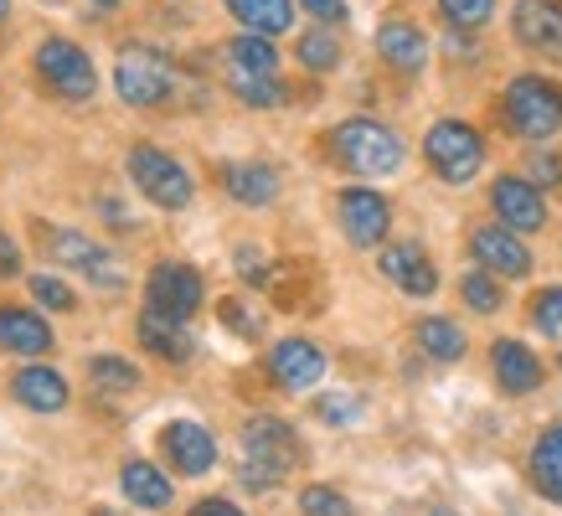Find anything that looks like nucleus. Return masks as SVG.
Returning a JSON list of instances; mask_svg holds the SVG:
<instances>
[{
    "label": "nucleus",
    "instance_id": "f257e3e1",
    "mask_svg": "<svg viewBox=\"0 0 562 516\" xmlns=\"http://www.w3.org/2000/svg\"><path fill=\"white\" fill-rule=\"evenodd\" d=\"M243 485L248 491H273V485L300 464V439L284 418H248L243 424Z\"/></svg>",
    "mask_w": 562,
    "mask_h": 516
},
{
    "label": "nucleus",
    "instance_id": "f03ea898",
    "mask_svg": "<svg viewBox=\"0 0 562 516\" xmlns=\"http://www.w3.org/2000/svg\"><path fill=\"white\" fill-rule=\"evenodd\" d=\"M330 150H336V160H341L346 171H357V176H392L403 166V139H397V130H387V124H376V120L336 124Z\"/></svg>",
    "mask_w": 562,
    "mask_h": 516
},
{
    "label": "nucleus",
    "instance_id": "7ed1b4c3",
    "mask_svg": "<svg viewBox=\"0 0 562 516\" xmlns=\"http://www.w3.org/2000/svg\"><path fill=\"white\" fill-rule=\"evenodd\" d=\"M501 114H506V130L521 139H547L562 130V88L552 78H516L501 99Z\"/></svg>",
    "mask_w": 562,
    "mask_h": 516
},
{
    "label": "nucleus",
    "instance_id": "20e7f679",
    "mask_svg": "<svg viewBox=\"0 0 562 516\" xmlns=\"http://www.w3.org/2000/svg\"><path fill=\"white\" fill-rule=\"evenodd\" d=\"M114 88H120L124 103H135V109H155V103H166L176 93V68L166 52L155 47H124L120 63H114Z\"/></svg>",
    "mask_w": 562,
    "mask_h": 516
},
{
    "label": "nucleus",
    "instance_id": "39448f33",
    "mask_svg": "<svg viewBox=\"0 0 562 516\" xmlns=\"http://www.w3.org/2000/svg\"><path fill=\"white\" fill-rule=\"evenodd\" d=\"M424 155H428V166H434L449 187H464V181L485 166V139H480L475 124L439 120L434 130H428V139H424Z\"/></svg>",
    "mask_w": 562,
    "mask_h": 516
},
{
    "label": "nucleus",
    "instance_id": "423d86ee",
    "mask_svg": "<svg viewBox=\"0 0 562 516\" xmlns=\"http://www.w3.org/2000/svg\"><path fill=\"white\" fill-rule=\"evenodd\" d=\"M130 176H135L139 197H150V202L166 206V212H181V206L191 202V171L176 155L155 150V145H135V150H130Z\"/></svg>",
    "mask_w": 562,
    "mask_h": 516
},
{
    "label": "nucleus",
    "instance_id": "0eeeda50",
    "mask_svg": "<svg viewBox=\"0 0 562 516\" xmlns=\"http://www.w3.org/2000/svg\"><path fill=\"white\" fill-rule=\"evenodd\" d=\"M36 72H42L47 88H57L63 99H93V88H99V72H93V63H88V52L72 47V42H63V36L42 42V52H36Z\"/></svg>",
    "mask_w": 562,
    "mask_h": 516
},
{
    "label": "nucleus",
    "instance_id": "6e6552de",
    "mask_svg": "<svg viewBox=\"0 0 562 516\" xmlns=\"http://www.w3.org/2000/svg\"><path fill=\"white\" fill-rule=\"evenodd\" d=\"M336 206H341L346 238L357 243V248H376V243L387 238L392 206H387V197H382V191H372V187H346Z\"/></svg>",
    "mask_w": 562,
    "mask_h": 516
},
{
    "label": "nucleus",
    "instance_id": "1a4fd4ad",
    "mask_svg": "<svg viewBox=\"0 0 562 516\" xmlns=\"http://www.w3.org/2000/svg\"><path fill=\"white\" fill-rule=\"evenodd\" d=\"M491 206L495 217L516 233H537L547 223V202H542V187L531 176H501L491 187Z\"/></svg>",
    "mask_w": 562,
    "mask_h": 516
},
{
    "label": "nucleus",
    "instance_id": "9d476101",
    "mask_svg": "<svg viewBox=\"0 0 562 516\" xmlns=\"http://www.w3.org/2000/svg\"><path fill=\"white\" fill-rule=\"evenodd\" d=\"M202 274L187 263H155L150 274V310H166L176 321H191L202 310Z\"/></svg>",
    "mask_w": 562,
    "mask_h": 516
},
{
    "label": "nucleus",
    "instance_id": "9b49d317",
    "mask_svg": "<svg viewBox=\"0 0 562 516\" xmlns=\"http://www.w3.org/2000/svg\"><path fill=\"white\" fill-rule=\"evenodd\" d=\"M512 32L521 47L542 52V57H562V0H516Z\"/></svg>",
    "mask_w": 562,
    "mask_h": 516
},
{
    "label": "nucleus",
    "instance_id": "f8f14e48",
    "mask_svg": "<svg viewBox=\"0 0 562 516\" xmlns=\"http://www.w3.org/2000/svg\"><path fill=\"white\" fill-rule=\"evenodd\" d=\"M470 248H475L480 258V269H491V274L501 279H527L531 274V254H527V243L516 238V227H475L470 233Z\"/></svg>",
    "mask_w": 562,
    "mask_h": 516
},
{
    "label": "nucleus",
    "instance_id": "ddd939ff",
    "mask_svg": "<svg viewBox=\"0 0 562 516\" xmlns=\"http://www.w3.org/2000/svg\"><path fill=\"white\" fill-rule=\"evenodd\" d=\"M269 372L279 388H290V393H305L315 382L325 378V351L305 336H290V341H279L269 351Z\"/></svg>",
    "mask_w": 562,
    "mask_h": 516
},
{
    "label": "nucleus",
    "instance_id": "4468645a",
    "mask_svg": "<svg viewBox=\"0 0 562 516\" xmlns=\"http://www.w3.org/2000/svg\"><path fill=\"white\" fill-rule=\"evenodd\" d=\"M47 254L57 258V263H68V269H83V274H99V284H120V269H114V258H109V248L93 238H83V233H72V227H52L47 238Z\"/></svg>",
    "mask_w": 562,
    "mask_h": 516
},
{
    "label": "nucleus",
    "instance_id": "2eb2a0df",
    "mask_svg": "<svg viewBox=\"0 0 562 516\" xmlns=\"http://www.w3.org/2000/svg\"><path fill=\"white\" fill-rule=\"evenodd\" d=\"M376 52H382V63H387L392 72H403V78H418L428 63V36L413 26V21L392 16L376 26Z\"/></svg>",
    "mask_w": 562,
    "mask_h": 516
},
{
    "label": "nucleus",
    "instance_id": "dca6fc26",
    "mask_svg": "<svg viewBox=\"0 0 562 516\" xmlns=\"http://www.w3.org/2000/svg\"><path fill=\"white\" fill-rule=\"evenodd\" d=\"M376 263H382V274H387L403 294H434L439 290V269L428 263V254L418 248V243H387V248L376 254Z\"/></svg>",
    "mask_w": 562,
    "mask_h": 516
},
{
    "label": "nucleus",
    "instance_id": "f3484780",
    "mask_svg": "<svg viewBox=\"0 0 562 516\" xmlns=\"http://www.w3.org/2000/svg\"><path fill=\"white\" fill-rule=\"evenodd\" d=\"M160 449L171 455V464L181 475H206L217 464V439L202 424H166L160 429Z\"/></svg>",
    "mask_w": 562,
    "mask_h": 516
},
{
    "label": "nucleus",
    "instance_id": "a211bd4d",
    "mask_svg": "<svg viewBox=\"0 0 562 516\" xmlns=\"http://www.w3.org/2000/svg\"><path fill=\"white\" fill-rule=\"evenodd\" d=\"M0 346L16 351V357H47L52 351V326L32 310L0 305Z\"/></svg>",
    "mask_w": 562,
    "mask_h": 516
},
{
    "label": "nucleus",
    "instance_id": "6ab92c4d",
    "mask_svg": "<svg viewBox=\"0 0 562 516\" xmlns=\"http://www.w3.org/2000/svg\"><path fill=\"white\" fill-rule=\"evenodd\" d=\"M491 361H495V382H501L506 393H531V388H542V361L531 357V346L495 341Z\"/></svg>",
    "mask_w": 562,
    "mask_h": 516
},
{
    "label": "nucleus",
    "instance_id": "aec40b11",
    "mask_svg": "<svg viewBox=\"0 0 562 516\" xmlns=\"http://www.w3.org/2000/svg\"><path fill=\"white\" fill-rule=\"evenodd\" d=\"M222 187L243 206H269L273 197H279V171L263 166V160H243V166H227V171H222Z\"/></svg>",
    "mask_w": 562,
    "mask_h": 516
},
{
    "label": "nucleus",
    "instance_id": "412c9836",
    "mask_svg": "<svg viewBox=\"0 0 562 516\" xmlns=\"http://www.w3.org/2000/svg\"><path fill=\"white\" fill-rule=\"evenodd\" d=\"M139 341H145V351H155V357H166V361H187L191 357L187 321H176V315H166V310L145 305V315H139Z\"/></svg>",
    "mask_w": 562,
    "mask_h": 516
},
{
    "label": "nucleus",
    "instance_id": "4be33fe9",
    "mask_svg": "<svg viewBox=\"0 0 562 516\" xmlns=\"http://www.w3.org/2000/svg\"><path fill=\"white\" fill-rule=\"evenodd\" d=\"M16 403H26L32 413L68 408V382L52 367H26V372H16Z\"/></svg>",
    "mask_w": 562,
    "mask_h": 516
},
{
    "label": "nucleus",
    "instance_id": "5701e85b",
    "mask_svg": "<svg viewBox=\"0 0 562 516\" xmlns=\"http://www.w3.org/2000/svg\"><path fill=\"white\" fill-rule=\"evenodd\" d=\"M531 481H537V491L547 501L562 506V424L542 429V439L531 445Z\"/></svg>",
    "mask_w": 562,
    "mask_h": 516
},
{
    "label": "nucleus",
    "instance_id": "b1692460",
    "mask_svg": "<svg viewBox=\"0 0 562 516\" xmlns=\"http://www.w3.org/2000/svg\"><path fill=\"white\" fill-rule=\"evenodd\" d=\"M120 485H124V496L135 501V506H145V512H160V506H171V491L176 485L155 470V464H145V460H130L124 464V475H120Z\"/></svg>",
    "mask_w": 562,
    "mask_h": 516
},
{
    "label": "nucleus",
    "instance_id": "393cba45",
    "mask_svg": "<svg viewBox=\"0 0 562 516\" xmlns=\"http://www.w3.org/2000/svg\"><path fill=\"white\" fill-rule=\"evenodd\" d=\"M227 11L258 36H279L294 26V5L290 0H227Z\"/></svg>",
    "mask_w": 562,
    "mask_h": 516
},
{
    "label": "nucleus",
    "instance_id": "a878e982",
    "mask_svg": "<svg viewBox=\"0 0 562 516\" xmlns=\"http://www.w3.org/2000/svg\"><path fill=\"white\" fill-rule=\"evenodd\" d=\"M227 88H233L248 109H273V103H284V83H279V72H254V68L227 63Z\"/></svg>",
    "mask_w": 562,
    "mask_h": 516
},
{
    "label": "nucleus",
    "instance_id": "bb28decb",
    "mask_svg": "<svg viewBox=\"0 0 562 516\" xmlns=\"http://www.w3.org/2000/svg\"><path fill=\"white\" fill-rule=\"evenodd\" d=\"M418 346L428 351V361H460L470 341H464V330L454 326V321L428 315V321H418Z\"/></svg>",
    "mask_w": 562,
    "mask_h": 516
},
{
    "label": "nucleus",
    "instance_id": "cd10ccee",
    "mask_svg": "<svg viewBox=\"0 0 562 516\" xmlns=\"http://www.w3.org/2000/svg\"><path fill=\"white\" fill-rule=\"evenodd\" d=\"M227 63L238 68H254V72H279V52H273V36H258V32H243L227 42Z\"/></svg>",
    "mask_w": 562,
    "mask_h": 516
},
{
    "label": "nucleus",
    "instance_id": "c85d7f7f",
    "mask_svg": "<svg viewBox=\"0 0 562 516\" xmlns=\"http://www.w3.org/2000/svg\"><path fill=\"white\" fill-rule=\"evenodd\" d=\"M294 57H300V68L305 72H336V63H341V42H336V32H305L300 42H294Z\"/></svg>",
    "mask_w": 562,
    "mask_h": 516
},
{
    "label": "nucleus",
    "instance_id": "c756f323",
    "mask_svg": "<svg viewBox=\"0 0 562 516\" xmlns=\"http://www.w3.org/2000/svg\"><path fill=\"white\" fill-rule=\"evenodd\" d=\"M460 294H464V305L480 310V315H495V310H501V279H495L491 269H475V274H464V279H460Z\"/></svg>",
    "mask_w": 562,
    "mask_h": 516
},
{
    "label": "nucleus",
    "instance_id": "7c9ffc66",
    "mask_svg": "<svg viewBox=\"0 0 562 516\" xmlns=\"http://www.w3.org/2000/svg\"><path fill=\"white\" fill-rule=\"evenodd\" d=\"M300 516H357V512H351V501L336 485H305L300 491Z\"/></svg>",
    "mask_w": 562,
    "mask_h": 516
},
{
    "label": "nucleus",
    "instance_id": "2f4dec72",
    "mask_svg": "<svg viewBox=\"0 0 562 516\" xmlns=\"http://www.w3.org/2000/svg\"><path fill=\"white\" fill-rule=\"evenodd\" d=\"M439 11L449 26H460V32H475L485 21L495 16V0H439Z\"/></svg>",
    "mask_w": 562,
    "mask_h": 516
},
{
    "label": "nucleus",
    "instance_id": "473e14b6",
    "mask_svg": "<svg viewBox=\"0 0 562 516\" xmlns=\"http://www.w3.org/2000/svg\"><path fill=\"white\" fill-rule=\"evenodd\" d=\"M93 382L109 393H130V388H139V372L124 357H93Z\"/></svg>",
    "mask_w": 562,
    "mask_h": 516
},
{
    "label": "nucleus",
    "instance_id": "72a5a7b5",
    "mask_svg": "<svg viewBox=\"0 0 562 516\" xmlns=\"http://www.w3.org/2000/svg\"><path fill=\"white\" fill-rule=\"evenodd\" d=\"M531 326L542 336H558L562 341V290H542L531 300Z\"/></svg>",
    "mask_w": 562,
    "mask_h": 516
},
{
    "label": "nucleus",
    "instance_id": "f704fd0d",
    "mask_svg": "<svg viewBox=\"0 0 562 516\" xmlns=\"http://www.w3.org/2000/svg\"><path fill=\"white\" fill-rule=\"evenodd\" d=\"M527 176L537 181V187H562V155L558 150H537L531 155V166H527Z\"/></svg>",
    "mask_w": 562,
    "mask_h": 516
},
{
    "label": "nucleus",
    "instance_id": "c9c22d12",
    "mask_svg": "<svg viewBox=\"0 0 562 516\" xmlns=\"http://www.w3.org/2000/svg\"><path fill=\"white\" fill-rule=\"evenodd\" d=\"M32 294H36V300H42L47 310H72V290L63 284V279H47V274L32 279Z\"/></svg>",
    "mask_w": 562,
    "mask_h": 516
},
{
    "label": "nucleus",
    "instance_id": "e433bc0d",
    "mask_svg": "<svg viewBox=\"0 0 562 516\" xmlns=\"http://www.w3.org/2000/svg\"><path fill=\"white\" fill-rule=\"evenodd\" d=\"M321 418L325 424H346V418H357V397H346V393L321 397Z\"/></svg>",
    "mask_w": 562,
    "mask_h": 516
},
{
    "label": "nucleus",
    "instance_id": "4c0bfd02",
    "mask_svg": "<svg viewBox=\"0 0 562 516\" xmlns=\"http://www.w3.org/2000/svg\"><path fill=\"white\" fill-rule=\"evenodd\" d=\"M300 5H305L315 21H325V26H341L346 21V0H300Z\"/></svg>",
    "mask_w": 562,
    "mask_h": 516
},
{
    "label": "nucleus",
    "instance_id": "58836bf2",
    "mask_svg": "<svg viewBox=\"0 0 562 516\" xmlns=\"http://www.w3.org/2000/svg\"><path fill=\"white\" fill-rule=\"evenodd\" d=\"M16 269H21V248L5 238V233H0V279H11Z\"/></svg>",
    "mask_w": 562,
    "mask_h": 516
},
{
    "label": "nucleus",
    "instance_id": "ea45409f",
    "mask_svg": "<svg viewBox=\"0 0 562 516\" xmlns=\"http://www.w3.org/2000/svg\"><path fill=\"white\" fill-rule=\"evenodd\" d=\"M191 516H243L233 501H222V496H212V501H196L191 506Z\"/></svg>",
    "mask_w": 562,
    "mask_h": 516
},
{
    "label": "nucleus",
    "instance_id": "a19ab883",
    "mask_svg": "<svg viewBox=\"0 0 562 516\" xmlns=\"http://www.w3.org/2000/svg\"><path fill=\"white\" fill-rule=\"evenodd\" d=\"M222 315H227V321H233V330H243V336H254V321H248V315H243V310L238 305H233V300H227V305H222Z\"/></svg>",
    "mask_w": 562,
    "mask_h": 516
},
{
    "label": "nucleus",
    "instance_id": "79ce46f5",
    "mask_svg": "<svg viewBox=\"0 0 562 516\" xmlns=\"http://www.w3.org/2000/svg\"><path fill=\"white\" fill-rule=\"evenodd\" d=\"M93 5H120V0H93Z\"/></svg>",
    "mask_w": 562,
    "mask_h": 516
},
{
    "label": "nucleus",
    "instance_id": "37998d69",
    "mask_svg": "<svg viewBox=\"0 0 562 516\" xmlns=\"http://www.w3.org/2000/svg\"><path fill=\"white\" fill-rule=\"evenodd\" d=\"M428 516H454V512H428Z\"/></svg>",
    "mask_w": 562,
    "mask_h": 516
},
{
    "label": "nucleus",
    "instance_id": "c03bdc74",
    "mask_svg": "<svg viewBox=\"0 0 562 516\" xmlns=\"http://www.w3.org/2000/svg\"><path fill=\"white\" fill-rule=\"evenodd\" d=\"M0 21H5V0H0Z\"/></svg>",
    "mask_w": 562,
    "mask_h": 516
},
{
    "label": "nucleus",
    "instance_id": "a18cd8bd",
    "mask_svg": "<svg viewBox=\"0 0 562 516\" xmlns=\"http://www.w3.org/2000/svg\"><path fill=\"white\" fill-rule=\"evenodd\" d=\"M558 367H562V357H558Z\"/></svg>",
    "mask_w": 562,
    "mask_h": 516
}]
</instances>
